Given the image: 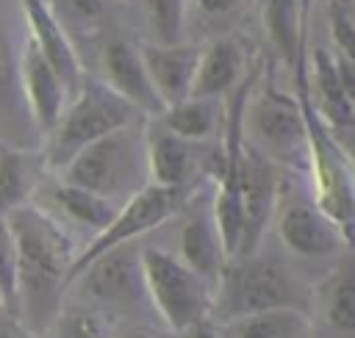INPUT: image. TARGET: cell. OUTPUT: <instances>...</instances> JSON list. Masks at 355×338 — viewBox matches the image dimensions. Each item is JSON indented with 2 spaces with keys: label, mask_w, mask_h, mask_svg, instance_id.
I'll use <instances>...</instances> for the list:
<instances>
[{
  "label": "cell",
  "mask_w": 355,
  "mask_h": 338,
  "mask_svg": "<svg viewBox=\"0 0 355 338\" xmlns=\"http://www.w3.org/2000/svg\"><path fill=\"white\" fill-rule=\"evenodd\" d=\"M100 64V75L116 94H122L141 116H158L164 111V103L147 75L141 50L136 44H130L128 39H108L100 47L97 55Z\"/></svg>",
  "instance_id": "cell-14"
},
{
  "label": "cell",
  "mask_w": 355,
  "mask_h": 338,
  "mask_svg": "<svg viewBox=\"0 0 355 338\" xmlns=\"http://www.w3.org/2000/svg\"><path fill=\"white\" fill-rule=\"evenodd\" d=\"M330 39H333V53L341 55L355 69V22L341 8L330 11Z\"/></svg>",
  "instance_id": "cell-27"
},
{
  "label": "cell",
  "mask_w": 355,
  "mask_h": 338,
  "mask_svg": "<svg viewBox=\"0 0 355 338\" xmlns=\"http://www.w3.org/2000/svg\"><path fill=\"white\" fill-rule=\"evenodd\" d=\"M313 280L316 277H308V266L266 233L258 249L225 263L214 285L208 316L214 321H225L269 308H300L308 313Z\"/></svg>",
  "instance_id": "cell-2"
},
{
  "label": "cell",
  "mask_w": 355,
  "mask_h": 338,
  "mask_svg": "<svg viewBox=\"0 0 355 338\" xmlns=\"http://www.w3.org/2000/svg\"><path fill=\"white\" fill-rule=\"evenodd\" d=\"M169 338H225V335L219 332L214 319H202V321H197V324H191V327H186V330H180Z\"/></svg>",
  "instance_id": "cell-33"
},
{
  "label": "cell",
  "mask_w": 355,
  "mask_h": 338,
  "mask_svg": "<svg viewBox=\"0 0 355 338\" xmlns=\"http://www.w3.org/2000/svg\"><path fill=\"white\" fill-rule=\"evenodd\" d=\"M136 119H141V114L122 94H116L103 78L83 72L61 116L44 133L42 161L47 172H61L86 144Z\"/></svg>",
  "instance_id": "cell-4"
},
{
  "label": "cell",
  "mask_w": 355,
  "mask_h": 338,
  "mask_svg": "<svg viewBox=\"0 0 355 338\" xmlns=\"http://www.w3.org/2000/svg\"><path fill=\"white\" fill-rule=\"evenodd\" d=\"M139 50H141L147 75H150L164 108L189 97L191 80H194V72H197V61H200V44L144 42V44H139Z\"/></svg>",
  "instance_id": "cell-18"
},
{
  "label": "cell",
  "mask_w": 355,
  "mask_h": 338,
  "mask_svg": "<svg viewBox=\"0 0 355 338\" xmlns=\"http://www.w3.org/2000/svg\"><path fill=\"white\" fill-rule=\"evenodd\" d=\"M19 89L33 127L44 136L61 116L69 100V89L31 36H25L19 47Z\"/></svg>",
  "instance_id": "cell-15"
},
{
  "label": "cell",
  "mask_w": 355,
  "mask_h": 338,
  "mask_svg": "<svg viewBox=\"0 0 355 338\" xmlns=\"http://www.w3.org/2000/svg\"><path fill=\"white\" fill-rule=\"evenodd\" d=\"M141 6H144L150 42H161V44L186 42L189 0H141Z\"/></svg>",
  "instance_id": "cell-25"
},
{
  "label": "cell",
  "mask_w": 355,
  "mask_h": 338,
  "mask_svg": "<svg viewBox=\"0 0 355 338\" xmlns=\"http://www.w3.org/2000/svg\"><path fill=\"white\" fill-rule=\"evenodd\" d=\"M214 194V191H211ZM189 208V213L183 216V222L175 230V247H169L186 266H191L202 280H208L211 285H216L227 255L211 213V197H200L197 191H191V197H186L183 202Z\"/></svg>",
  "instance_id": "cell-12"
},
{
  "label": "cell",
  "mask_w": 355,
  "mask_h": 338,
  "mask_svg": "<svg viewBox=\"0 0 355 338\" xmlns=\"http://www.w3.org/2000/svg\"><path fill=\"white\" fill-rule=\"evenodd\" d=\"M47 166L39 155L25 150H0V211H11L14 205L31 202L39 180L44 177Z\"/></svg>",
  "instance_id": "cell-23"
},
{
  "label": "cell",
  "mask_w": 355,
  "mask_h": 338,
  "mask_svg": "<svg viewBox=\"0 0 355 338\" xmlns=\"http://www.w3.org/2000/svg\"><path fill=\"white\" fill-rule=\"evenodd\" d=\"M67 296L89 302L116 321H150L164 327L147 294L141 241H125L92 258L69 280Z\"/></svg>",
  "instance_id": "cell-5"
},
{
  "label": "cell",
  "mask_w": 355,
  "mask_h": 338,
  "mask_svg": "<svg viewBox=\"0 0 355 338\" xmlns=\"http://www.w3.org/2000/svg\"><path fill=\"white\" fill-rule=\"evenodd\" d=\"M241 136L269 161L291 175H308V122L297 94H288L266 78L263 83H250Z\"/></svg>",
  "instance_id": "cell-6"
},
{
  "label": "cell",
  "mask_w": 355,
  "mask_h": 338,
  "mask_svg": "<svg viewBox=\"0 0 355 338\" xmlns=\"http://www.w3.org/2000/svg\"><path fill=\"white\" fill-rule=\"evenodd\" d=\"M141 266L150 302L169 335L211 319L208 313L214 285L202 280L191 266H186L169 247L141 241Z\"/></svg>",
  "instance_id": "cell-7"
},
{
  "label": "cell",
  "mask_w": 355,
  "mask_h": 338,
  "mask_svg": "<svg viewBox=\"0 0 355 338\" xmlns=\"http://www.w3.org/2000/svg\"><path fill=\"white\" fill-rule=\"evenodd\" d=\"M302 78H305L308 100H311L313 111L319 114V119L333 133L352 130L355 127V103L344 89V80L338 75L333 50L313 47L305 58Z\"/></svg>",
  "instance_id": "cell-16"
},
{
  "label": "cell",
  "mask_w": 355,
  "mask_h": 338,
  "mask_svg": "<svg viewBox=\"0 0 355 338\" xmlns=\"http://www.w3.org/2000/svg\"><path fill=\"white\" fill-rule=\"evenodd\" d=\"M183 202H186V194L175 191V188H164V186H155V183H147L141 191H136L130 199H125L116 211V216L92 238L83 244V249L75 255V263H72V272H69V280L92 260L97 258L100 252L116 247V244H125V241H139L141 235H150L155 233L161 224L172 222L180 211H183Z\"/></svg>",
  "instance_id": "cell-9"
},
{
  "label": "cell",
  "mask_w": 355,
  "mask_h": 338,
  "mask_svg": "<svg viewBox=\"0 0 355 338\" xmlns=\"http://www.w3.org/2000/svg\"><path fill=\"white\" fill-rule=\"evenodd\" d=\"M108 338H169V332L150 321H116Z\"/></svg>",
  "instance_id": "cell-29"
},
{
  "label": "cell",
  "mask_w": 355,
  "mask_h": 338,
  "mask_svg": "<svg viewBox=\"0 0 355 338\" xmlns=\"http://www.w3.org/2000/svg\"><path fill=\"white\" fill-rule=\"evenodd\" d=\"M19 3H22L28 36L36 42V47L42 50V55L61 75V80L67 83L69 97H72L75 89H78V83H80V78H83V66H80L78 50L72 44V39L67 36L58 14L53 11L50 0H19Z\"/></svg>",
  "instance_id": "cell-17"
},
{
  "label": "cell",
  "mask_w": 355,
  "mask_h": 338,
  "mask_svg": "<svg viewBox=\"0 0 355 338\" xmlns=\"http://www.w3.org/2000/svg\"><path fill=\"white\" fill-rule=\"evenodd\" d=\"M53 175V172H50ZM31 202H36L42 211H47L83 249L86 241H92L119 211L116 202L83 188V186H75V183H67L64 177L53 175L50 180L42 177Z\"/></svg>",
  "instance_id": "cell-10"
},
{
  "label": "cell",
  "mask_w": 355,
  "mask_h": 338,
  "mask_svg": "<svg viewBox=\"0 0 355 338\" xmlns=\"http://www.w3.org/2000/svg\"><path fill=\"white\" fill-rule=\"evenodd\" d=\"M269 235H275L277 244L305 266L333 263L347 249H352L344 230L313 202L311 191L294 188L288 177H283Z\"/></svg>",
  "instance_id": "cell-8"
},
{
  "label": "cell",
  "mask_w": 355,
  "mask_h": 338,
  "mask_svg": "<svg viewBox=\"0 0 355 338\" xmlns=\"http://www.w3.org/2000/svg\"><path fill=\"white\" fill-rule=\"evenodd\" d=\"M305 338H311V335H305Z\"/></svg>",
  "instance_id": "cell-36"
},
{
  "label": "cell",
  "mask_w": 355,
  "mask_h": 338,
  "mask_svg": "<svg viewBox=\"0 0 355 338\" xmlns=\"http://www.w3.org/2000/svg\"><path fill=\"white\" fill-rule=\"evenodd\" d=\"M333 136L338 139V144H341V150L347 155V163H349V169L355 175V127L352 130H344V133H333Z\"/></svg>",
  "instance_id": "cell-34"
},
{
  "label": "cell",
  "mask_w": 355,
  "mask_h": 338,
  "mask_svg": "<svg viewBox=\"0 0 355 338\" xmlns=\"http://www.w3.org/2000/svg\"><path fill=\"white\" fill-rule=\"evenodd\" d=\"M247 78V58L236 39H214L200 47L189 97H227Z\"/></svg>",
  "instance_id": "cell-19"
},
{
  "label": "cell",
  "mask_w": 355,
  "mask_h": 338,
  "mask_svg": "<svg viewBox=\"0 0 355 338\" xmlns=\"http://www.w3.org/2000/svg\"><path fill=\"white\" fill-rule=\"evenodd\" d=\"M11 94L22 97V89H19V55L14 58L8 44L0 39V105H6L11 100Z\"/></svg>",
  "instance_id": "cell-28"
},
{
  "label": "cell",
  "mask_w": 355,
  "mask_h": 338,
  "mask_svg": "<svg viewBox=\"0 0 355 338\" xmlns=\"http://www.w3.org/2000/svg\"><path fill=\"white\" fill-rule=\"evenodd\" d=\"M194 6V11L205 19H222V17H230L233 11H239V6L244 0H189Z\"/></svg>",
  "instance_id": "cell-31"
},
{
  "label": "cell",
  "mask_w": 355,
  "mask_h": 338,
  "mask_svg": "<svg viewBox=\"0 0 355 338\" xmlns=\"http://www.w3.org/2000/svg\"><path fill=\"white\" fill-rule=\"evenodd\" d=\"M17 269H14V313L39 335L44 338L50 321L55 319L67 285L75 255L80 244L36 202H22L6 211Z\"/></svg>",
  "instance_id": "cell-1"
},
{
  "label": "cell",
  "mask_w": 355,
  "mask_h": 338,
  "mask_svg": "<svg viewBox=\"0 0 355 338\" xmlns=\"http://www.w3.org/2000/svg\"><path fill=\"white\" fill-rule=\"evenodd\" d=\"M153 119L180 139L216 141L225 130V100L222 97H183L166 105Z\"/></svg>",
  "instance_id": "cell-20"
},
{
  "label": "cell",
  "mask_w": 355,
  "mask_h": 338,
  "mask_svg": "<svg viewBox=\"0 0 355 338\" xmlns=\"http://www.w3.org/2000/svg\"><path fill=\"white\" fill-rule=\"evenodd\" d=\"M261 25L283 66L297 69L305 42V0H261Z\"/></svg>",
  "instance_id": "cell-21"
},
{
  "label": "cell",
  "mask_w": 355,
  "mask_h": 338,
  "mask_svg": "<svg viewBox=\"0 0 355 338\" xmlns=\"http://www.w3.org/2000/svg\"><path fill=\"white\" fill-rule=\"evenodd\" d=\"M311 338H355V255H341L316 274L308 302Z\"/></svg>",
  "instance_id": "cell-11"
},
{
  "label": "cell",
  "mask_w": 355,
  "mask_h": 338,
  "mask_svg": "<svg viewBox=\"0 0 355 338\" xmlns=\"http://www.w3.org/2000/svg\"><path fill=\"white\" fill-rule=\"evenodd\" d=\"M14 269H17V252H14V235L8 227L6 213L0 211V296L6 299L8 310H14Z\"/></svg>",
  "instance_id": "cell-26"
},
{
  "label": "cell",
  "mask_w": 355,
  "mask_h": 338,
  "mask_svg": "<svg viewBox=\"0 0 355 338\" xmlns=\"http://www.w3.org/2000/svg\"><path fill=\"white\" fill-rule=\"evenodd\" d=\"M114 324H116V319L108 316L105 310H100L89 302L64 296L44 338H108Z\"/></svg>",
  "instance_id": "cell-24"
},
{
  "label": "cell",
  "mask_w": 355,
  "mask_h": 338,
  "mask_svg": "<svg viewBox=\"0 0 355 338\" xmlns=\"http://www.w3.org/2000/svg\"><path fill=\"white\" fill-rule=\"evenodd\" d=\"M50 3H58L78 22H89V19L100 17L103 14V6H105L103 0H50Z\"/></svg>",
  "instance_id": "cell-30"
},
{
  "label": "cell",
  "mask_w": 355,
  "mask_h": 338,
  "mask_svg": "<svg viewBox=\"0 0 355 338\" xmlns=\"http://www.w3.org/2000/svg\"><path fill=\"white\" fill-rule=\"evenodd\" d=\"M225 338H305L311 335L308 313L300 308H269L255 313H241L216 321Z\"/></svg>",
  "instance_id": "cell-22"
},
{
  "label": "cell",
  "mask_w": 355,
  "mask_h": 338,
  "mask_svg": "<svg viewBox=\"0 0 355 338\" xmlns=\"http://www.w3.org/2000/svg\"><path fill=\"white\" fill-rule=\"evenodd\" d=\"M53 175L122 205L150 183L147 116L86 144L61 172Z\"/></svg>",
  "instance_id": "cell-3"
},
{
  "label": "cell",
  "mask_w": 355,
  "mask_h": 338,
  "mask_svg": "<svg viewBox=\"0 0 355 338\" xmlns=\"http://www.w3.org/2000/svg\"><path fill=\"white\" fill-rule=\"evenodd\" d=\"M103 3H125V0H103Z\"/></svg>",
  "instance_id": "cell-35"
},
{
  "label": "cell",
  "mask_w": 355,
  "mask_h": 338,
  "mask_svg": "<svg viewBox=\"0 0 355 338\" xmlns=\"http://www.w3.org/2000/svg\"><path fill=\"white\" fill-rule=\"evenodd\" d=\"M0 338H39L14 310H0Z\"/></svg>",
  "instance_id": "cell-32"
},
{
  "label": "cell",
  "mask_w": 355,
  "mask_h": 338,
  "mask_svg": "<svg viewBox=\"0 0 355 338\" xmlns=\"http://www.w3.org/2000/svg\"><path fill=\"white\" fill-rule=\"evenodd\" d=\"M208 141H189L166 130L153 116L147 119V163H150V183L175 188L180 194H191L194 183L208 175L202 169V152L200 147Z\"/></svg>",
  "instance_id": "cell-13"
}]
</instances>
